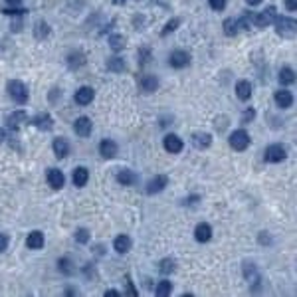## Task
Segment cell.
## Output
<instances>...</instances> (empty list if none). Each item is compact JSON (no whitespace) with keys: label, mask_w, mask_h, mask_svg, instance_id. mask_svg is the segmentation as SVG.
<instances>
[{"label":"cell","mask_w":297,"mask_h":297,"mask_svg":"<svg viewBox=\"0 0 297 297\" xmlns=\"http://www.w3.org/2000/svg\"><path fill=\"white\" fill-rule=\"evenodd\" d=\"M8 93H10V97H12L16 103H20V105L28 103V99H30L28 87H26L22 81H18V79H12V81H8Z\"/></svg>","instance_id":"cell-1"},{"label":"cell","mask_w":297,"mask_h":297,"mask_svg":"<svg viewBox=\"0 0 297 297\" xmlns=\"http://www.w3.org/2000/svg\"><path fill=\"white\" fill-rule=\"evenodd\" d=\"M274 22H276V30H278L279 36H287V38L295 36V30H297V22L295 20H291L287 16H276Z\"/></svg>","instance_id":"cell-2"},{"label":"cell","mask_w":297,"mask_h":297,"mask_svg":"<svg viewBox=\"0 0 297 297\" xmlns=\"http://www.w3.org/2000/svg\"><path fill=\"white\" fill-rule=\"evenodd\" d=\"M230 147L234 148V151H246V148L250 147V135H248V131L236 129L230 135Z\"/></svg>","instance_id":"cell-3"},{"label":"cell","mask_w":297,"mask_h":297,"mask_svg":"<svg viewBox=\"0 0 297 297\" xmlns=\"http://www.w3.org/2000/svg\"><path fill=\"white\" fill-rule=\"evenodd\" d=\"M168 64H170V68H174V70H183V68H186V66L190 64V54L185 52V50H174V52L168 56Z\"/></svg>","instance_id":"cell-4"},{"label":"cell","mask_w":297,"mask_h":297,"mask_svg":"<svg viewBox=\"0 0 297 297\" xmlns=\"http://www.w3.org/2000/svg\"><path fill=\"white\" fill-rule=\"evenodd\" d=\"M276 18V6H270V8H265L263 12H258V14H252V24L258 26V28H265V26H270Z\"/></svg>","instance_id":"cell-5"},{"label":"cell","mask_w":297,"mask_h":297,"mask_svg":"<svg viewBox=\"0 0 297 297\" xmlns=\"http://www.w3.org/2000/svg\"><path fill=\"white\" fill-rule=\"evenodd\" d=\"M167 185H168V176L167 174H157L147 183L145 188H147V194H157V192H163L167 188Z\"/></svg>","instance_id":"cell-6"},{"label":"cell","mask_w":297,"mask_h":297,"mask_svg":"<svg viewBox=\"0 0 297 297\" xmlns=\"http://www.w3.org/2000/svg\"><path fill=\"white\" fill-rule=\"evenodd\" d=\"M287 151L283 148V145H270L265 148V161L267 163H281L285 161Z\"/></svg>","instance_id":"cell-7"},{"label":"cell","mask_w":297,"mask_h":297,"mask_svg":"<svg viewBox=\"0 0 297 297\" xmlns=\"http://www.w3.org/2000/svg\"><path fill=\"white\" fill-rule=\"evenodd\" d=\"M163 145L167 148V153H172V155H178L185 148V143H183V139L178 137V135H167Z\"/></svg>","instance_id":"cell-8"},{"label":"cell","mask_w":297,"mask_h":297,"mask_svg":"<svg viewBox=\"0 0 297 297\" xmlns=\"http://www.w3.org/2000/svg\"><path fill=\"white\" fill-rule=\"evenodd\" d=\"M46 178H48V185H50L54 190L64 188L66 176H64V172L59 170V168H50V170H48V174H46Z\"/></svg>","instance_id":"cell-9"},{"label":"cell","mask_w":297,"mask_h":297,"mask_svg":"<svg viewBox=\"0 0 297 297\" xmlns=\"http://www.w3.org/2000/svg\"><path fill=\"white\" fill-rule=\"evenodd\" d=\"M30 125L38 127L40 131H50L54 127V119L50 113H38L34 119H30Z\"/></svg>","instance_id":"cell-10"},{"label":"cell","mask_w":297,"mask_h":297,"mask_svg":"<svg viewBox=\"0 0 297 297\" xmlns=\"http://www.w3.org/2000/svg\"><path fill=\"white\" fill-rule=\"evenodd\" d=\"M92 129H93V125H92V119H89V117H77L75 119L74 131L79 137H89V135H92Z\"/></svg>","instance_id":"cell-11"},{"label":"cell","mask_w":297,"mask_h":297,"mask_svg":"<svg viewBox=\"0 0 297 297\" xmlns=\"http://www.w3.org/2000/svg\"><path fill=\"white\" fill-rule=\"evenodd\" d=\"M117 151H119V147H117V143L111 141V139H103V141L99 143V155H101L103 159H115V157H117Z\"/></svg>","instance_id":"cell-12"},{"label":"cell","mask_w":297,"mask_h":297,"mask_svg":"<svg viewBox=\"0 0 297 297\" xmlns=\"http://www.w3.org/2000/svg\"><path fill=\"white\" fill-rule=\"evenodd\" d=\"M93 95H95L93 89L83 85V87H79L77 92H75V103L77 105H89V103L93 101Z\"/></svg>","instance_id":"cell-13"},{"label":"cell","mask_w":297,"mask_h":297,"mask_svg":"<svg viewBox=\"0 0 297 297\" xmlns=\"http://www.w3.org/2000/svg\"><path fill=\"white\" fill-rule=\"evenodd\" d=\"M194 238H196V242H200V244L208 242V240L212 238V226L206 224V222H200V224L194 228Z\"/></svg>","instance_id":"cell-14"},{"label":"cell","mask_w":297,"mask_h":297,"mask_svg":"<svg viewBox=\"0 0 297 297\" xmlns=\"http://www.w3.org/2000/svg\"><path fill=\"white\" fill-rule=\"evenodd\" d=\"M44 234L40 230H34V232H30L28 238H26V246L30 250H42L44 248Z\"/></svg>","instance_id":"cell-15"},{"label":"cell","mask_w":297,"mask_h":297,"mask_svg":"<svg viewBox=\"0 0 297 297\" xmlns=\"http://www.w3.org/2000/svg\"><path fill=\"white\" fill-rule=\"evenodd\" d=\"M28 121V115H26V111H22V109H18V111H14V113H10L8 117H6V125L10 127V129H18L22 123H26Z\"/></svg>","instance_id":"cell-16"},{"label":"cell","mask_w":297,"mask_h":297,"mask_svg":"<svg viewBox=\"0 0 297 297\" xmlns=\"http://www.w3.org/2000/svg\"><path fill=\"white\" fill-rule=\"evenodd\" d=\"M117 183L119 185H125V186H131V185H137L139 183V176H137V172L123 168V170L117 172Z\"/></svg>","instance_id":"cell-17"},{"label":"cell","mask_w":297,"mask_h":297,"mask_svg":"<svg viewBox=\"0 0 297 297\" xmlns=\"http://www.w3.org/2000/svg\"><path fill=\"white\" fill-rule=\"evenodd\" d=\"M274 99H276V105L279 109H287V107L293 105V95L287 92V89H279V92H276Z\"/></svg>","instance_id":"cell-18"},{"label":"cell","mask_w":297,"mask_h":297,"mask_svg":"<svg viewBox=\"0 0 297 297\" xmlns=\"http://www.w3.org/2000/svg\"><path fill=\"white\" fill-rule=\"evenodd\" d=\"M54 153L57 159H66L70 155V143L62 137H56L54 139Z\"/></svg>","instance_id":"cell-19"},{"label":"cell","mask_w":297,"mask_h":297,"mask_svg":"<svg viewBox=\"0 0 297 297\" xmlns=\"http://www.w3.org/2000/svg\"><path fill=\"white\" fill-rule=\"evenodd\" d=\"M113 248H115L117 254H127L131 250V238L127 234H119L113 242Z\"/></svg>","instance_id":"cell-20"},{"label":"cell","mask_w":297,"mask_h":297,"mask_svg":"<svg viewBox=\"0 0 297 297\" xmlns=\"http://www.w3.org/2000/svg\"><path fill=\"white\" fill-rule=\"evenodd\" d=\"M192 145L196 147V148H200V151H204V148H208L212 145V135L210 133H194L192 135Z\"/></svg>","instance_id":"cell-21"},{"label":"cell","mask_w":297,"mask_h":297,"mask_svg":"<svg viewBox=\"0 0 297 297\" xmlns=\"http://www.w3.org/2000/svg\"><path fill=\"white\" fill-rule=\"evenodd\" d=\"M72 181H74V185H75L77 188L85 186L87 181H89V170H87L85 167H77V168L74 170V174H72Z\"/></svg>","instance_id":"cell-22"},{"label":"cell","mask_w":297,"mask_h":297,"mask_svg":"<svg viewBox=\"0 0 297 297\" xmlns=\"http://www.w3.org/2000/svg\"><path fill=\"white\" fill-rule=\"evenodd\" d=\"M139 85H141V89L145 93H153V92H157V87H159V79H157V75H143Z\"/></svg>","instance_id":"cell-23"},{"label":"cell","mask_w":297,"mask_h":297,"mask_svg":"<svg viewBox=\"0 0 297 297\" xmlns=\"http://www.w3.org/2000/svg\"><path fill=\"white\" fill-rule=\"evenodd\" d=\"M236 95L240 97L242 101H248V99L252 97V83L246 81V79L238 81V83H236Z\"/></svg>","instance_id":"cell-24"},{"label":"cell","mask_w":297,"mask_h":297,"mask_svg":"<svg viewBox=\"0 0 297 297\" xmlns=\"http://www.w3.org/2000/svg\"><path fill=\"white\" fill-rule=\"evenodd\" d=\"M68 66H70L72 70L83 68V66H85V56H83V52H72V54L68 56Z\"/></svg>","instance_id":"cell-25"},{"label":"cell","mask_w":297,"mask_h":297,"mask_svg":"<svg viewBox=\"0 0 297 297\" xmlns=\"http://www.w3.org/2000/svg\"><path fill=\"white\" fill-rule=\"evenodd\" d=\"M34 36H36L38 40L48 38V36H50V24H48V22H44V20L36 22V24H34Z\"/></svg>","instance_id":"cell-26"},{"label":"cell","mask_w":297,"mask_h":297,"mask_svg":"<svg viewBox=\"0 0 297 297\" xmlns=\"http://www.w3.org/2000/svg\"><path fill=\"white\" fill-rule=\"evenodd\" d=\"M125 46H127L125 36H119V34L109 36V48H111L113 52H121V50H125Z\"/></svg>","instance_id":"cell-27"},{"label":"cell","mask_w":297,"mask_h":297,"mask_svg":"<svg viewBox=\"0 0 297 297\" xmlns=\"http://www.w3.org/2000/svg\"><path fill=\"white\" fill-rule=\"evenodd\" d=\"M107 70H109V72H115V74L123 72V70H125V59H121L119 56L109 57V59H107Z\"/></svg>","instance_id":"cell-28"},{"label":"cell","mask_w":297,"mask_h":297,"mask_svg":"<svg viewBox=\"0 0 297 297\" xmlns=\"http://www.w3.org/2000/svg\"><path fill=\"white\" fill-rule=\"evenodd\" d=\"M244 276H246V279H248L250 283H258V281H260V276H258L256 265H254V263H250V261H246V263H244Z\"/></svg>","instance_id":"cell-29"},{"label":"cell","mask_w":297,"mask_h":297,"mask_svg":"<svg viewBox=\"0 0 297 297\" xmlns=\"http://www.w3.org/2000/svg\"><path fill=\"white\" fill-rule=\"evenodd\" d=\"M155 293H157V297H168V295L172 293V283H170L168 279H163V281H159V283H157V289H155Z\"/></svg>","instance_id":"cell-30"},{"label":"cell","mask_w":297,"mask_h":297,"mask_svg":"<svg viewBox=\"0 0 297 297\" xmlns=\"http://www.w3.org/2000/svg\"><path fill=\"white\" fill-rule=\"evenodd\" d=\"M279 81H281L283 85L295 83V72H293L291 68H281V72H279Z\"/></svg>","instance_id":"cell-31"},{"label":"cell","mask_w":297,"mask_h":297,"mask_svg":"<svg viewBox=\"0 0 297 297\" xmlns=\"http://www.w3.org/2000/svg\"><path fill=\"white\" fill-rule=\"evenodd\" d=\"M57 267H59V272L66 274V276H74V274H75L74 263H72V260H68V258H62V260H59V261H57Z\"/></svg>","instance_id":"cell-32"},{"label":"cell","mask_w":297,"mask_h":297,"mask_svg":"<svg viewBox=\"0 0 297 297\" xmlns=\"http://www.w3.org/2000/svg\"><path fill=\"white\" fill-rule=\"evenodd\" d=\"M224 32H226V36H236L238 34V22H236V18H226L224 20Z\"/></svg>","instance_id":"cell-33"},{"label":"cell","mask_w":297,"mask_h":297,"mask_svg":"<svg viewBox=\"0 0 297 297\" xmlns=\"http://www.w3.org/2000/svg\"><path fill=\"white\" fill-rule=\"evenodd\" d=\"M159 272H161L163 276H168V274H172V272H174V261H172L170 258H165V260H161V263H159Z\"/></svg>","instance_id":"cell-34"},{"label":"cell","mask_w":297,"mask_h":297,"mask_svg":"<svg viewBox=\"0 0 297 297\" xmlns=\"http://www.w3.org/2000/svg\"><path fill=\"white\" fill-rule=\"evenodd\" d=\"M178 26H181V18H172V20H168V22L165 24V28H163L161 36H168V34H172Z\"/></svg>","instance_id":"cell-35"},{"label":"cell","mask_w":297,"mask_h":297,"mask_svg":"<svg viewBox=\"0 0 297 297\" xmlns=\"http://www.w3.org/2000/svg\"><path fill=\"white\" fill-rule=\"evenodd\" d=\"M148 62H151V50H148V48H141L139 50V64L145 66Z\"/></svg>","instance_id":"cell-36"},{"label":"cell","mask_w":297,"mask_h":297,"mask_svg":"<svg viewBox=\"0 0 297 297\" xmlns=\"http://www.w3.org/2000/svg\"><path fill=\"white\" fill-rule=\"evenodd\" d=\"M75 240H77L79 244H85V242H89V230H85V228H79V230L75 232Z\"/></svg>","instance_id":"cell-37"},{"label":"cell","mask_w":297,"mask_h":297,"mask_svg":"<svg viewBox=\"0 0 297 297\" xmlns=\"http://www.w3.org/2000/svg\"><path fill=\"white\" fill-rule=\"evenodd\" d=\"M208 4H210V8H212V10L222 12V10L226 8V0H208Z\"/></svg>","instance_id":"cell-38"},{"label":"cell","mask_w":297,"mask_h":297,"mask_svg":"<svg viewBox=\"0 0 297 297\" xmlns=\"http://www.w3.org/2000/svg\"><path fill=\"white\" fill-rule=\"evenodd\" d=\"M254 117H256V109H254V107H248V109L244 111V115H242V123L254 121Z\"/></svg>","instance_id":"cell-39"},{"label":"cell","mask_w":297,"mask_h":297,"mask_svg":"<svg viewBox=\"0 0 297 297\" xmlns=\"http://www.w3.org/2000/svg\"><path fill=\"white\" fill-rule=\"evenodd\" d=\"M2 14H6V16H22V14H26V10L24 8H4Z\"/></svg>","instance_id":"cell-40"},{"label":"cell","mask_w":297,"mask_h":297,"mask_svg":"<svg viewBox=\"0 0 297 297\" xmlns=\"http://www.w3.org/2000/svg\"><path fill=\"white\" fill-rule=\"evenodd\" d=\"M8 242H10L8 234H2V232H0V252H6V248H8Z\"/></svg>","instance_id":"cell-41"},{"label":"cell","mask_w":297,"mask_h":297,"mask_svg":"<svg viewBox=\"0 0 297 297\" xmlns=\"http://www.w3.org/2000/svg\"><path fill=\"white\" fill-rule=\"evenodd\" d=\"M125 295H131V297H137L139 293H137V289L133 287V281H131V278L127 276V291H125Z\"/></svg>","instance_id":"cell-42"},{"label":"cell","mask_w":297,"mask_h":297,"mask_svg":"<svg viewBox=\"0 0 297 297\" xmlns=\"http://www.w3.org/2000/svg\"><path fill=\"white\" fill-rule=\"evenodd\" d=\"M285 8L289 12H295L297 10V0H285Z\"/></svg>","instance_id":"cell-43"},{"label":"cell","mask_w":297,"mask_h":297,"mask_svg":"<svg viewBox=\"0 0 297 297\" xmlns=\"http://www.w3.org/2000/svg\"><path fill=\"white\" fill-rule=\"evenodd\" d=\"M260 242H261L263 246H265V244H270V242H272V238H270V234H265V232H261V234H260Z\"/></svg>","instance_id":"cell-44"},{"label":"cell","mask_w":297,"mask_h":297,"mask_svg":"<svg viewBox=\"0 0 297 297\" xmlns=\"http://www.w3.org/2000/svg\"><path fill=\"white\" fill-rule=\"evenodd\" d=\"M109 295H111V297H121L123 293L117 291V289H107V291H105V297H109Z\"/></svg>","instance_id":"cell-45"},{"label":"cell","mask_w":297,"mask_h":297,"mask_svg":"<svg viewBox=\"0 0 297 297\" xmlns=\"http://www.w3.org/2000/svg\"><path fill=\"white\" fill-rule=\"evenodd\" d=\"M4 2H6V4H10V6H18V4L22 2V0H4Z\"/></svg>","instance_id":"cell-46"},{"label":"cell","mask_w":297,"mask_h":297,"mask_svg":"<svg viewBox=\"0 0 297 297\" xmlns=\"http://www.w3.org/2000/svg\"><path fill=\"white\" fill-rule=\"evenodd\" d=\"M4 139H6V133H4V129H0V145L4 143Z\"/></svg>","instance_id":"cell-47"},{"label":"cell","mask_w":297,"mask_h":297,"mask_svg":"<svg viewBox=\"0 0 297 297\" xmlns=\"http://www.w3.org/2000/svg\"><path fill=\"white\" fill-rule=\"evenodd\" d=\"M246 2H248V4H252V6H258V4L261 2V0H246Z\"/></svg>","instance_id":"cell-48"},{"label":"cell","mask_w":297,"mask_h":297,"mask_svg":"<svg viewBox=\"0 0 297 297\" xmlns=\"http://www.w3.org/2000/svg\"><path fill=\"white\" fill-rule=\"evenodd\" d=\"M66 293H68V295H75L77 291H75V289H66Z\"/></svg>","instance_id":"cell-49"},{"label":"cell","mask_w":297,"mask_h":297,"mask_svg":"<svg viewBox=\"0 0 297 297\" xmlns=\"http://www.w3.org/2000/svg\"><path fill=\"white\" fill-rule=\"evenodd\" d=\"M113 4H125V0H113Z\"/></svg>","instance_id":"cell-50"}]
</instances>
